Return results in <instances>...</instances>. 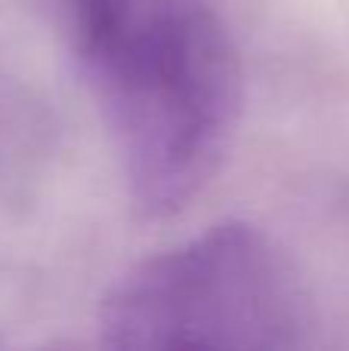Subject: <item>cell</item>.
Instances as JSON below:
<instances>
[{
	"label": "cell",
	"mask_w": 349,
	"mask_h": 351,
	"mask_svg": "<svg viewBox=\"0 0 349 351\" xmlns=\"http://www.w3.org/2000/svg\"><path fill=\"white\" fill-rule=\"evenodd\" d=\"M65 19L130 210L179 216L238 139L245 71L229 25L210 0H65Z\"/></svg>",
	"instance_id": "1"
},
{
	"label": "cell",
	"mask_w": 349,
	"mask_h": 351,
	"mask_svg": "<svg viewBox=\"0 0 349 351\" xmlns=\"http://www.w3.org/2000/svg\"><path fill=\"white\" fill-rule=\"evenodd\" d=\"M315 327L291 253L226 219L130 268L99 305V342L142 351H291Z\"/></svg>",
	"instance_id": "2"
}]
</instances>
